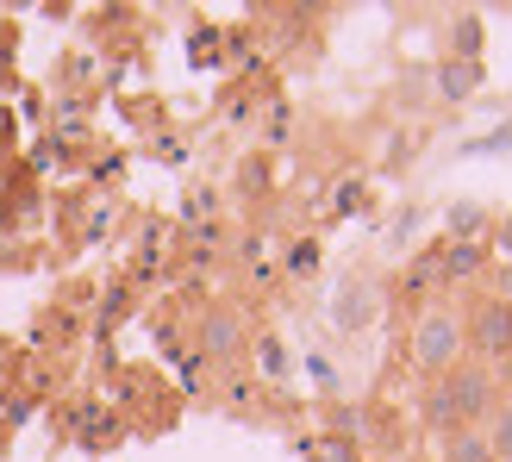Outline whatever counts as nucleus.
I'll list each match as a JSON object with an SVG mask.
<instances>
[{"label": "nucleus", "mask_w": 512, "mask_h": 462, "mask_svg": "<svg viewBox=\"0 0 512 462\" xmlns=\"http://www.w3.org/2000/svg\"><path fill=\"white\" fill-rule=\"evenodd\" d=\"M419 419H425V431H438V438H456V406H450V388H444V375L438 381H425V394H419Z\"/></svg>", "instance_id": "8"}, {"label": "nucleus", "mask_w": 512, "mask_h": 462, "mask_svg": "<svg viewBox=\"0 0 512 462\" xmlns=\"http://www.w3.org/2000/svg\"><path fill=\"white\" fill-rule=\"evenodd\" d=\"M256 369H263L269 381L288 375V356H281V338H275V331H263V338H256Z\"/></svg>", "instance_id": "13"}, {"label": "nucleus", "mask_w": 512, "mask_h": 462, "mask_svg": "<svg viewBox=\"0 0 512 462\" xmlns=\"http://www.w3.org/2000/svg\"><path fill=\"white\" fill-rule=\"evenodd\" d=\"M182 213H188V219H207V213H213V194H194Z\"/></svg>", "instance_id": "19"}, {"label": "nucleus", "mask_w": 512, "mask_h": 462, "mask_svg": "<svg viewBox=\"0 0 512 462\" xmlns=\"http://www.w3.org/2000/svg\"><path fill=\"white\" fill-rule=\"evenodd\" d=\"M319 462H363V456H356V444H344V438H325L319 444Z\"/></svg>", "instance_id": "17"}, {"label": "nucleus", "mask_w": 512, "mask_h": 462, "mask_svg": "<svg viewBox=\"0 0 512 462\" xmlns=\"http://www.w3.org/2000/svg\"><path fill=\"white\" fill-rule=\"evenodd\" d=\"M488 256H494V244H444V288H469V281H481L488 275Z\"/></svg>", "instance_id": "7"}, {"label": "nucleus", "mask_w": 512, "mask_h": 462, "mask_svg": "<svg viewBox=\"0 0 512 462\" xmlns=\"http://www.w3.org/2000/svg\"><path fill=\"white\" fill-rule=\"evenodd\" d=\"M238 188L244 194H269V150H256V157L238 169Z\"/></svg>", "instance_id": "14"}, {"label": "nucleus", "mask_w": 512, "mask_h": 462, "mask_svg": "<svg viewBox=\"0 0 512 462\" xmlns=\"http://www.w3.org/2000/svg\"><path fill=\"white\" fill-rule=\"evenodd\" d=\"M444 462H494V450H488V438H481V431H456Z\"/></svg>", "instance_id": "12"}, {"label": "nucleus", "mask_w": 512, "mask_h": 462, "mask_svg": "<svg viewBox=\"0 0 512 462\" xmlns=\"http://www.w3.org/2000/svg\"><path fill=\"white\" fill-rule=\"evenodd\" d=\"M481 50V19H456V57H475Z\"/></svg>", "instance_id": "16"}, {"label": "nucleus", "mask_w": 512, "mask_h": 462, "mask_svg": "<svg viewBox=\"0 0 512 462\" xmlns=\"http://www.w3.org/2000/svg\"><path fill=\"white\" fill-rule=\"evenodd\" d=\"M481 438H488L494 462H512V400H500V406H494V419L481 425Z\"/></svg>", "instance_id": "11"}, {"label": "nucleus", "mask_w": 512, "mask_h": 462, "mask_svg": "<svg viewBox=\"0 0 512 462\" xmlns=\"http://www.w3.org/2000/svg\"><path fill=\"white\" fill-rule=\"evenodd\" d=\"M200 356L207 363H238L244 356V319L232 306H207V319H200Z\"/></svg>", "instance_id": "5"}, {"label": "nucleus", "mask_w": 512, "mask_h": 462, "mask_svg": "<svg viewBox=\"0 0 512 462\" xmlns=\"http://www.w3.org/2000/svg\"><path fill=\"white\" fill-rule=\"evenodd\" d=\"M313 269H319V244L300 238V244L288 250V275H313Z\"/></svg>", "instance_id": "15"}, {"label": "nucleus", "mask_w": 512, "mask_h": 462, "mask_svg": "<svg viewBox=\"0 0 512 462\" xmlns=\"http://www.w3.org/2000/svg\"><path fill=\"white\" fill-rule=\"evenodd\" d=\"M500 263H512V219L500 225Z\"/></svg>", "instance_id": "21"}, {"label": "nucleus", "mask_w": 512, "mask_h": 462, "mask_svg": "<svg viewBox=\"0 0 512 462\" xmlns=\"http://www.w3.org/2000/svg\"><path fill=\"white\" fill-rule=\"evenodd\" d=\"M438 256H444V244H438V250H419L413 263L394 275V294H400V306H406L413 319L438 306V288H444V263H438Z\"/></svg>", "instance_id": "4"}, {"label": "nucleus", "mask_w": 512, "mask_h": 462, "mask_svg": "<svg viewBox=\"0 0 512 462\" xmlns=\"http://www.w3.org/2000/svg\"><path fill=\"white\" fill-rule=\"evenodd\" d=\"M488 231H494L488 207H475V200H456L450 207V244H488Z\"/></svg>", "instance_id": "9"}, {"label": "nucleus", "mask_w": 512, "mask_h": 462, "mask_svg": "<svg viewBox=\"0 0 512 462\" xmlns=\"http://www.w3.org/2000/svg\"><path fill=\"white\" fill-rule=\"evenodd\" d=\"M406 356L425 369V381L450 375L469 356V344H463V313H456V306H431V313H419L413 319V338H406Z\"/></svg>", "instance_id": "1"}, {"label": "nucleus", "mask_w": 512, "mask_h": 462, "mask_svg": "<svg viewBox=\"0 0 512 462\" xmlns=\"http://www.w3.org/2000/svg\"><path fill=\"white\" fill-rule=\"evenodd\" d=\"M481 82H488L481 57H444V63H438V100H450V107H463Z\"/></svg>", "instance_id": "6"}, {"label": "nucleus", "mask_w": 512, "mask_h": 462, "mask_svg": "<svg viewBox=\"0 0 512 462\" xmlns=\"http://www.w3.org/2000/svg\"><path fill=\"white\" fill-rule=\"evenodd\" d=\"M444 388H450V406H456V425H463V431H481V425L494 419V406L506 400L500 381H494V369L475 363V356H463V363L444 375Z\"/></svg>", "instance_id": "2"}, {"label": "nucleus", "mask_w": 512, "mask_h": 462, "mask_svg": "<svg viewBox=\"0 0 512 462\" xmlns=\"http://www.w3.org/2000/svg\"><path fill=\"white\" fill-rule=\"evenodd\" d=\"M463 344H469L475 363H488V369L500 363V356H512V306L494 300V294H481L463 313Z\"/></svg>", "instance_id": "3"}, {"label": "nucleus", "mask_w": 512, "mask_h": 462, "mask_svg": "<svg viewBox=\"0 0 512 462\" xmlns=\"http://www.w3.org/2000/svg\"><path fill=\"white\" fill-rule=\"evenodd\" d=\"M375 281H350V294H344V306H338V325L344 331H356V325H369V313H375Z\"/></svg>", "instance_id": "10"}, {"label": "nucleus", "mask_w": 512, "mask_h": 462, "mask_svg": "<svg viewBox=\"0 0 512 462\" xmlns=\"http://www.w3.org/2000/svg\"><path fill=\"white\" fill-rule=\"evenodd\" d=\"M494 300H506V306H512V263H500V269H494Z\"/></svg>", "instance_id": "18"}, {"label": "nucleus", "mask_w": 512, "mask_h": 462, "mask_svg": "<svg viewBox=\"0 0 512 462\" xmlns=\"http://www.w3.org/2000/svg\"><path fill=\"white\" fill-rule=\"evenodd\" d=\"M494 381H500V394H512V356H500V363H494Z\"/></svg>", "instance_id": "20"}]
</instances>
